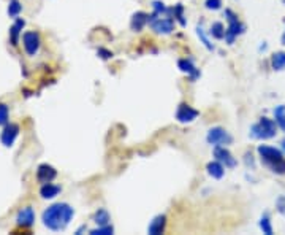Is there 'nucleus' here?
I'll return each mask as SVG.
<instances>
[{
    "mask_svg": "<svg viewBox=\"0 0 285 235\" xmlns=\"http://www.w3.org/2000/svg\"><path fill=\"white\" fill-rule=\"evenodd\" d=\"M73 208L67 203H56L51 205L50 208L45 210L43 213V222L48 229L51 231H64L68 226V222L73 218Z\"/></svg>",
    "mask_w": 285,
    "mask_h": 235,
    "instance_id": "obj_1",
    "label": "nucleus"
},
{
    "mask_svg": "<svg viewBox=\"0 0 285 235\" xmlns=\"http://www.w3.org/2000/svg\"><path fill=\"white\" fill-rule=\"evenodd\" d=\"M258 154L263 164L271 168V172H274L277 175H285V158L282 151H279V149L272 146H268V145H260Z\"/></svg>",
    "mask_w": 285,
    "mask_h": 235,
    "instance_id": "obj_2",
    "label": "nucleus"
},
{
    "mask_svg": "<svg viewBox=\"0 0 285 235\" xmlns=\"http://www.w3.org/2000/svg\"><path fill=\"white\" fill-rule=\"evenodd\" d=\"M276 130H277L276 121L263 116V118H260V121L257 124L252 126L251 135L253 138H258V140H269V138L276 137Z\"/></svg>",
    "mask_w": 285,
    "mask_h": 235,
    "instance_id": "obj_3",
    "label": "nucleus"
},
{
    "mask_svg": "<svg viewBox=\"0 0 285 235\" xmlns=\"http://www.w3.org/2000/svg\"><path fill=\"white\" fill-rule=\"evenodd\" d=\"M225 16H227V21H228V27L225 29V40L228 45H233L235 40L238 35H241L244 32V24L239 21V18L236 13H233L232 10H225Z\"/></svg>",
    "mask_w": 285,
    "mask_h": 235,
    "instance_id": "obj_4",
    "label": "nucleus"
},
{
    "mask_svg": "<svg viewBox=\"0 0 285 235\" xmlns=\"http://www.w3.org/2000/svg\"><path fill=\"white\" fill-rule=\"evenodd\" d=\"M149 22H151V26H152V31L162 35L171 34L174 29V21L171 18H157L155 13L149 16Z\"/></svg>",
    "mask_w": 285,
    "mask_h": 235,
    "instance_id": "obj_5",
    "label": "nucleus"
},
{
    "mask_svg": "<svg viewBox=\"0 0 285 235\" xmlns=\"http://www.w3.org/2000/svg\"><path fill=\"white\" fill-rule=\"evenodd\" d=\"M206 140L209 145H214V146H219V145H230L233 142L232 135L228 134L225 129L222 127H212L209 129L208 135H206Z\"/></svg>",
    "mask_w": 285,
    "mask_h": 235,
    "instance_id": "obj_6",
    "label": "nucleus"
},
{
    "mask_svg": "<svg viewBox=\"0 0 285 235\" xmlns=\"http://www.w3.org/2000/svg\"><path fill=\"white\" fill-rule=\"evenodd\" d=\"M198 110H195V108H192L190 105L187 104H181L178 107V111H176V119H178L179 123H192L195 121V119L198 118Z\"/></svg>",
    "mask_w": 285,
    "mask_h": 235,
    "instance_id": "obj_7",
    "label": "nucleus"
},
{
    "mask_svg": "<svg viewBox=\"0 0 285 235\" xmlns=\"http://www.w3.org/2000/svg\"><path fill=\"white\" fill-rule=\"evenodd\" d=\"M214 158L220 162V164H223L225 167H228V168H233V167H236V159L233 158V154L228 151V149L225 148V146H216V149H214Z\"/></svg>",
    "mask_w": 285,
    "mask_h": 235,
    "instance_id": "obj_8",
    "label": "nucleus"
},
{
    "mask_svg": "<svg viewBox=\"0 0 285 235\" xmlns=\"http://www.w3.org/2000/svg\"><path fill=\"white\" fill-rule=\"evenodd\" d=\"M24 48H26L27 54H30V56H35V53L38 51L40 48V37L37 32H26L24 34Z\"/></svg>",
    "mask_w": 285,
    "mask_h": 235,
    "instance_id": "obj_9",
    "label": "nucleus"
},
{
    "mask_svg": "<svg viewBox=\"0 0 285 235\" xmlns=\"http://www.w3.org/2000/svg\"><path fill=\"white\" fill-rule=\"evenodd\" d=\"M167 227V216L165 215H159L151 221V224L148 227V234L149 235H162L165 232Z\"/></svg>",
    "mask_w": 285,
    "mask_h": 235,
    "instance_id": "obj_10",
    "label": "nucleus"
},
{
    "mask_svg": "<svg viewBox=\"0 0 285 235\" xmlns=\"http://www.w3.org/2000/svg\"><path fill=\"white\" fill-rule=\"evenodd\" d=\"M178 67L179 70L183 72V73H185L187 76L190 78V81H195L197 78L200 76V70L193 65L192 61H189V59H181V61L178 62Z\"/></svg>",
    "mask_w": 285,
    "mask_h": 235,
    "instance_id": "obj_11",
    "label": "nucleus"
},
{
    "mask_svg": "<svg viewBox=\"0 0 285 235\" xmlns=\"http://www.w3.org/2000/svg\"><path fill=\"white\" fill-rule=\"evenodd\" d=\"M148 22H149V15L144 13V11H136L130 19V27H132V31L141 32Z\"/></svg>",
    "mask_w": 285,
    "mask_h": 235,
    "instance_id": "obj_12",
    "label": "nucleus"
},
{
    "mask_svg": "<svg viewBox=\"0 0 285 235\" xmlns=\"http://www.w3.org/2000/svg\"><path fill=\"white\" fill-rule=\"evenodd\" d=\"M56 175L57 172L54 170V168L51 165H48V164H43V165H40L38 167V172H37V178H38V181L40 183H51L54 178H56Z\"/></svg>",
    "mask_w": 285,
    "mask_h": 235,
    "instance_id": "obj_13",
    "label": "nucleus"
},
{
    "mask_svg": "<svg viewBox=\"0 0 285 235\" xmlns=\"http://www.w3.org/2000/svg\"><path fill=\"white\" fill-rule=\"evenodd\" d=\"M17 226L19 227H30L34 224V221H35V213H34V210L27 207V208H24L19 212V215H17Z\"/></svg>",
    "mask_w": 285,
    "mask_h": 235,
    "instance_id": "obj_14",
    "label": "nucleus"
},
{
    "mask_svg": "<svg viewBox=\"0 0 285 235\" xmlns=\"http://www.w3.org/2000/svg\"><path fill=\"white\" fill-rule=\"evenodd\" d=\"M17 132H19V127L16 124H10L3 129L2 132V143L5 146H11L15 142V138L17 137Z\"/></svg>",
    "mask_w": 285,
    "mask_h": 235,
    "instance_id": "obj_15",
    "label": "nucleus"
},
{
    "mask_svg": "<svg viewBox=\"0 0 285 235\" xmlns=\"http://www.w3.org/2000/svg\"><path fill=\"white\" fill-rule=\"evenodd\" d=\"M206 170H208V173L211 175L212 178L220 180L223 175H225V165L220 164L219 161H212V162H209L208 165H206Z\"/></svg>",
    "mask_w": 285,
    "mask_h": 235,
    "instance_id": "obj_16",
    "label": "nucleus"
},
{
    "mask_svg": "<svg viewBox=\"0 0 285 235\" xmlns=\"http://www.w3.org/2000/svg\"><path fill=\"white\" fill-rule=\"evenodd\" d=\"M59 192H60L59 186L51 184V183H45L43 188L40 189V194H41V197H43V199H52V197H56Z\"/></svg>",
    "mask_w": 285,
    "mask_h": 235,
    "instance_id": "obj_17",
    "label": "nucleus"
},
{
    "mask_svg": "<svg viewBox=\"0 0 285 235\" xmlns=\"http://www.w3.org/2000/svg\"><path fill=\"white\" fill-rule=\"evenodd\" d=\"M271 65L274 70H284L285 69V53L284 51H279V53H274L271 57Z\"/></svg>",
    "mask_w": 285,
    "mask_h": 235,
    "instance_id": "obj_18",
    "label": "nucleus"
},
{
    "mask_svg": "<svg viewBox=\"0 0 285 235\" xmlns=\"http://www.w3.org/2000/svg\"><path fill=\"white\" fill-rule=\"evenodd\" d=\"M94 219H95V222L99 226H108V224H110V221H111L110 213H108L105 208H99V210H97Z\"/></svg>",
    "mask_w": 285,
    "mask_h": 235,
    "instance_id": "obj_19",
    "label": "nucleus"
},
{
    "mask_svg": "<svg viewBox=\"0 0 285 235\" xmlns=\"http://www.w3.org/2000/svg\"><path fill=\"white\" fill-rule=\"evenodd\" d=\"M274 119L277 127H281L285 132V105H279L274 108Z\"/></svg>",
    "mask_w": 285,
    "mask_h": 235,
    "instance_id": "obj_20",
    "label": "nucleus"
},
{
    "mask_svg": "<svg viewBox=\"0 0 285 235\" xmlns=\"http://www.w3.org/2000/svg\"><path fill=\"white\" fill-rule=\"evenodd\" d=\"M209 34H211L214 38L222 40V38H225V27H223V24H222V22H214V24L211 26Z\"/></svg>",
    "mask_w": 285,
    "mask_h": 235,
    "instance_id": "obj_21",
    "label": "nucleus"
},
{
    "mask_svg": "<svg viewBox=\"0 0 285 235\" xmlns=\"http://www.w3.org/2000/svg\"><path fill=\"white\" fill-rule=\"evenodd\" d=\"M24 27V21L22 19H17L15 24H13V27H11V31H10V35H11V43L13 45H17V35H19L21 32V29Z\"/></svg>",
    "mask_w": 285,
    "mask_h": 235,
    "instance_id": "obj_22",
    "label": "nucleus"
},
{
    "mask_svg": "<svg viewBox=\"0 0 285 235\" xmlns=\"http://www.w3.org/2000/svg\"><path fill=\"white\" fill-rule=\"evenodd\" d=\"M260 229L263 231V234L266 235H272V226H271V219L268 215H263L262 218H260Z\"/></svg>",
    "mask_w": 285,
    "mask_h": 235,
    "instance_id": "obj_23",
    "label": "nucleus"
},
{
    "mask_svg": "<svg viewBox=\"0 0 285 235\" xmlns=\"http://www.w3.org/2000/svg\"><path fill=\"white\" fill-rule=\"evenodd\" d=\"M173 13H174V18H176V19H178V22L184 27L187 22H185V19H184V7H183V5H181V3L176 5V7L173 8Z\"/></svg>",
    "mask_w": 285,
    "mask_h": 235,
    "instance_id": "obj_24",
    "label": "nucleus"
},
{
    "mask_svg": "<svg viewBox=\"0 0 285 235\" xmlns=\"http://www.w3.org/2000/svg\"><path fill=\"white\" fill-rule=\"evenodd\" d=\"M114 229L113 226H99L97 229H94V231H90V235H113Z\"/></svg>",
    "mask_w": 285,
    "mask_h": 235,
    "instance_id": "obj_25",
    "label": "nucleus"
},
{
    "mask_svg": "<svg viewBox=\"0 0 285 235\" xmlns=\"http://www.w3.org/2000/svg\"><path fill=\"white\" fill-rule=\"evenodd\" d=\"M197 34H198V37H200V40H201V41H203V45H204L206 48H208V50H209V51H212V50H214V46H212V45H211V41H209V38H208V37H206V34H204V29H203L201 26H198V27H197Z\"/></svg>",
    "mask_w": 285,
    "mask_h": 235,
    "instance_id": "obj_26",
    "label": "nucleus"
},
{
    "mask_svg": "<svg viewBox=\"0 0 285 235\" xmlns=\"http://www.w3.org/2000/svg\"><path fill=\"white\" fill-rule=\"evenodd\" d=\"M152 8H154V13L157 16H160L162 13H168V8L165 7V3L159 2V0H154V2H152Z\"/></svg>",
    "mask_w": 285,
    "mask_h": 235,
    "instance_id": "obj_27",
    "label": "nucleus"
},
{
    "mask_svg": "<svg viewBox=\"0 0 285 235\" xmlns=\"http://www.w3.org/2000/svg\"><path fill=\"white\" fill-rule=\"evenodd\" d=\"M19 11H21V5H19V2H17V0H11V2H10V8H8L10 16L19 15Z\"/></svg>",
    "mask_w": 285,
    "mask_h": 235,
    "instance_id": "obj_28",
    "label": "nucleus"
},
{
    "mask_svg": "<svg viewBox=\"0 0 285 235\" xmlns=\"http://www.w3.org/2000/svg\"><path fill=\"white\" fill-rule=\"evenodd\" d=\"M206 8L208 10H212V11H216V10H220L222 7V0H206Z\"/></svg>",
    "mask_w": 285,
    "mask_h": 235,
    "instance_id": "obj_29",
    "label": "nucleus"
},
{
    "mask_svg": "<svg viewBox=\"0 0 285 235\" xmlns=\"http://www.w3.org/2000/svg\"><path fill=\"white\" fill-rule=\"evenodd\" d=\"M8 121V107L0 105V124H7Z\"/></svg>",
    "mask_w": 285,
    "mask_h": 235,
    "instance_id": "obj_30",
    "label": "nucleus"
},
{
    "mask_svg": "<svg viewBox=\"0 0 285 235\" xmlns=\"http://www.w3.org/2000/svg\"><path fill=\"white\" fill-rule=\"evenodd\" d=\"M276 205H277V210H279V213H282L284 216H285V196H281L277 199V202H276Z\"/></svg>",
    "mask_w": 285,
    "mask_h": 235,
    "instance_id": "obj_31",
    "label": "nucleus"
},
{
    "mask_svg": "<svg viewBox=\"0 0 285 235\" xmlns=\"http://www.w3.org/2000/svg\"><path fill=\"white\" fill-rule=\"evenodd\" d=\"M99 56L106 61V59H111L113 57V53L108 51V50H103V48H100V50H99Z\"/></svg>",
    "mask_w": 285,
    "mask_h": 235,
    "instance_id": "obj_32",
    "label": "nucleus"
},
{
    "mask_svg": "<svg viewBox=\"0 0 285 235\" xmlns=\"http://www.w3.org/2000/svg\"><path fill=\"white\" fill-rule=\"evenodd\" d=\"M284 24H285V19H284ZM282 45H285V32L282 34Z\"/></svg>",
    "mask_w": 285,
    "mask_h": 235,
    "instance_id": "obj_33",
    "label": "nucleus"
},
{
    "mask_svg": "<svg viewBox=\"0 0 285 235\" xmlns=\"http://www.w3.org/2000/svg\"><path fill=\"white\" fill-rule=\"evenodd\" d=\"M282 148H284V151H285V138L282 140Z\"/></svg>",
    "mask_w": 285,
    "mask_h": 235,
    "instance_id": "obj_34",
    "label": "nucleus"
},
{
    "mask_svg": "<svg viewBox=\"0 0 285 235\" xmlns=\"http://www.w3.org/2000/svg\"><path fill=\"white\" fill-rule=\"evenodd\" d=\"M282 2H284V5H285V0H282Z\"/></svg>",
    "mask_w": 285,
    "mask_h": 235,
    "instance_id": "obj_35",
    "label": "nucleus"
}]
</instances>
